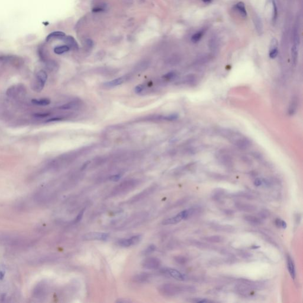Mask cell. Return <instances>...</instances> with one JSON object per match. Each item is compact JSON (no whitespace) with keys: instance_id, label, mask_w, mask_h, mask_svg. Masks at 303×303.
I'll list each match as a JSON object with an SVG mask.
<instances>
[{"instance_id":"8d00e7d4","label":"cell","mask_w":303,"mask_h":303,"mask_svg":"<svg viewBox=\"0 0 303 303\" xmlns=\"http://www.w3.org/2000/svg\"><path fill=\"white\" fill-rule=\"evenodd\" d=\"M121 177V175L120 174H117V175H114L112 176H111V177L110 178V181H113V182H116V181H118Z\"/></svg>"},{"instance_id":"f546056e","label":"cell","mask_w":303,"mask_h":303,"mask_svg":"<svg viewBox=\"0 0 303 303\" xmlns=\"http://www.w3.org/2000/svg\"><path fill=\"white\" fill-rule=\"evenodd\" d=\"M175 261L181 264V265H184V264H185L187 261H188V259H186V258H185V256H176L175 258Z\"/></svg>"},{"instance_id":"4fadbf2b","label":"cell","mask_w":303,"mask_h":303,"mask_svg":"<svg viewBox=\"0 0 303 303\" xmlns=\"http://www.w3.org/2000/svg\"><path fill=\"white\" fill-rule=\"evenodd\" d=\"M236 207L238 210L245 212H254L256 210V207L253 205L242 203H236Z\"/></svg>"},{"instance_id":"5b68a950","label":"cell","mask_w":303,"mask_h":303,"mask_svg":"<svg viewBox=\"0 0 303 303\" xmlns=\"http://www.w3.org/2000/svg\"><path fill=\"white\" fill-rule=\"evenodd\" d=\"M108 237L109 235L108 233L99 232H91L83 236V239L85 240V241H94V240H98V241H105L108 239Z\"/></svg>"},{"instance_id":"ffe728a7","label":"cell","mask_w":303,"mask_h":303,"mask_svg":"<svg viewBox=\"0 0 303 303\" xmlns=\"http://www.w3.org/2000/svg\"><path fill=\"white\" fill-rule=\"evenodd\" d=\"M244 219L252 223L253 224H255V225H258V224H260L262 222V220L259 218H258L254 216H251V215H246V216H244Z\"/></svg>"},{"instance_id":"277c9868","label":"cell","mask_w":303,"mask_h":303,"mask_svg":"<svg viewBox=\"0 0 303 303\" xmlns=\"http://www.w3.org/2000/svg\"><path fill=\"white\" fill-rule=\"evenodd\" d=\"M189 216V210H184L180 212L176 216L166 219L162 221V224L168 225V224H175L180 222L182 220L186 219Z\"/></svg>"},{"instance_id":"30bf717a","label":"cell","mask_w":303,"mask_h":303,"mask_svg":"<svg viewBox=\"0 0 303 303\" xmlns=\"http://www.w3.org/2000/svg\"><path fill=\"white\" fill-rule=\"evenodd\" d=\"M298 102L299 100L297 96H294L292 98L288 109V114L289 116H293L296 112L298 106Z\"/></svg>"},{"instance_id":"d590c367","label":"cell","mask_w":303,"mask_h":303,"mask_svg":"<svg viewBox=\"0 0 303 303\" xmlns=\"http://www.w3.org/2000/svg\"><path fill=\"white\" fill-rule=\"evenodd\" d=\"M144 85H137L134 88V91L137 94H139L143 91L144 90Z\"/></svg>"},{"instance_id":"ba28073f","label":"cell","mask_w":303,"mask_h":303,"mask_svg":"<svg viewBox=\"0 0 303 303\" xmlns=\"http://www.w3.org/2000/svg\"><path fill=\"white\" fill-rule=\"evenodd\" d=\"M217 159L219 160V161L223 163L224 165L226 166H229L230 165H232V159L230 156V155L227 153L225 151H219L217 154Z\"/></svg>"},{"instance_id":"1f68e13d","label":"cell","mask_w":303,"mask_h":303,"mask_svg":"<svg viewBox=\"0 0 303 303\" xmlns=\"http://www.w3.org/2000/svg\"><path fill=\"white\" fill-rule=\"evenodd\" d=\"M155 249H156V246L154 245H151L149 246L145 250L144 254L145 255L150 254L151 253H152V252H154L155 250Z\"/></svg>"},{"instance_id":"7a4b0ae2","label":"cell","mask_w":303,"mask_h":303,"mask_svg":"<svg viewBox=\"0 0 303 303\" xmlns=\"http://www.w3.org/2000/svg\"><path fill=\"white\" fill-rule=\"evenodd\" d=\"M184 288L185 287L181 288L171 284H165L159 286L158 291L159 293L163 296L171 297L178 294L181 290L184 289Z\"/></svg>"},{"instance_id":"7bdbcfd3","label":"cell","mask_w":303,"mask_h":303,"mask_svg":"<svg viewBox=\"0 0 303 303\" xmlns=\"http://www.w3.org/2000/svg\"><path fill=\"white\" fill-rule=\"evenodd\" d=\"M282 220L280 219H276L275 220V224L278 227H281V223H282Z\"/></svg>"},{"instance_id":"d6a6232c","label":"cell","mask_w":303,"mask_h":303,"mask_svg":"<svg viewBox=\"0 0 303 303\" xmlns=\"http://www.w3.org/2000/svg\"><path fill=\"white\" fill-rule=\"evenodd\" d=\"M272 4H273V8H274V13H273V21H275L276 20V19H277V17H278V9H277V6H276V4L275 3V1H274V0H273L272 1Z\"/></svg>"},{"instance_id":"d6986e66","label":"cell","mask_w":303,"mask_h":303,"mask_svg":"<svg viewBox=\"0 0 303 303\" xmlns=\"http://www.w3.org/2000/svg\"><path fill=\"white\" fill-rule=\"evenodd\" d=\"M234 8L238 11L240 14H241L243 17H245L247 16V12L246 10V8L243 2H239L237 4H236L234 6Z\"/></svg>"},{"instance_id":"cb8c5ba5","label":"cell","mask_w":303,"mask_h":303,"mask_svg":"<svg viewBox=\"0 0 303 303\" xmlns=\"http://www.w3.org/2000/svg\"><path fill=\"white\" fill-rule=\"evenodd\" d=\"M118 244L119 246L122 247H129L133 245L131 237L129 239H123L120 240L118 242Z\"/></svg>"},{"instance_id":"8fae6325","label":"cell","mask_w":303,"mask_h":303,"mask_svg":"<svg viewBox=\"0 0 303 303\" xmlns=\"http://www.w3.org/2000/svg\"><path fill=\"white\" fill-rule=\"evenodd\" d=\"M166 272L170 276H171L172 278H173L179 281H184L186 278L185 275L184 274H182L176 269L168 268L166 270Z\"/></svg>"},{"instance_id":"f35d334b","label":"cell","mask_w":303,"mask_h":303,"mask_svg":"<svg viewBox=\"0 0 303 303\" xmlns=\"http://www.w3.org/2000/svg\"><path fill=\"white\" fill-rule=\"evenodd\" d=\"M49 115V113H36L34 114V116L36 117H39V118H43L46 117Z\"/></svg>"},{"instance_id":"6da1fadb","label":"cell","mask_w":303,"mask_h":303,"mask_svg":"<svg viewBox=\"0 0 303 303\" xmlns=\"http://www.w3.org/2000/svg\"><path fill=\"white\" fill-rule=\"evenodd\" d=\"M220 134L224 138L228 139L233 145L240 149L245 150L248 149L252 145L249 138L244 135L229 129H221Z\"/></svg>"},{"instance_id":"e575fe53","label":"cell","mask_w":303,"mask_h":303,"mask_svg":"<svg viewBox=\"0 0 303 303\" xmlns=\"http://www.w3.org/2000/svg\"><path fill=\"white\" fill-rule=\"evenodd\" d=\"M191 301L192 302H213L212 301H210L209 300H207L206 298H193V300H192Z\"/></svg>"},{"instance_id":"8992f818","label":"cell","mask_w":303,"mask_h":303,"mask_svg":"<svg viewBox=\"0 0 303 303\" xmlns=\"http://www.w3.org/2000/svg\"><path fill=\"white\" fill-rule=\"evenodd\" d=\"M160 261L156 258H147L142 262V267L147 269H156L160 266Z\"/></svg>"},{"instance_id":"4316f807","label":"cell","mask_w":303,"mask_h":303,"mask_svg":"<svg viewBox=\"0 0 303 303\" xmlns=\"http://www.w3.org/2000/svg\"><path fill=\"white\" fill-rule=\"evenodd\" d=\"M204 34V32L203 31H200V32H198L197 33H196L195 34H194L192 37H191V41L193 42V43H197L198 42V41L200 40V39H201V37H203Z\"/></svg>"},{"instance_id":"3957f363","label":"cell","mask_w":303,"mask_h":303,"mask_svg":"<svg viewBox=\"0 0 303 303\" xmlns=\"http://www.w3.org/2000/svg\"><path fill=\"white\" fill-rule=\"evenodd\" d=\"M36 80L34 83L33 89L37 91H41L45 86V84L47 80V74L46 71L43 70L39 71L36 75Z\"/></svg>"},{"instance_id":"9a60e30c","label":"cell","mask_w":303,"mask_h":303,"mask_svg":"<svg viewBox=\"0 0 303 303\" xmlns=\"http://www.w3.org/2000/svg\"><path fill=\"white\" fill-rule=\"evenodd\" d=\"M287 268L288 272L290 274V275L291 276L292 278L294 280L295 278V269L294 266V263L293 262V260L291 256L289 255L287 256Z\"/></svg>"},{"instance_id":"ac0fdd59","label":"cell","mask_w":303,"mask_h":303,"mask_svg":"<svg viewBox=\"0 0 303 303\" xmlns=\"http://www.w3.org/2000/svg\"><path fill=\"white\" fill-rule=\"evenodd\" d=\"M204 241L211 242V243H220L224 241V237L221 236L215 235V236H207L204 238H203Z\"/></svg>"},{"instance_id":"7dc6e473","label":"cell","mask_w":303,"mask_h":303,"mask_svg":"<svg viewBox=\"0 0 303 303\" xmlns=\"http://www.w3.org/2000/svg\"><path fill=\"white\" fill-rule=\"evenodd\" d=\"M203 1L206 2V3H209L211 1V0H203Z\"/></svg>"},{"instance_id":"7c38bea8","label":"cell","mask_w":303,"mask_h":303,"mask_svg":"<svg viewBox=\"0 0 303 303\" xmlns=\"http://www.w3.org/2000/svg\"><path fill=\"white\" fill-rule=\"evenodd\" d=\"M127 79H128L127 76H123V77H121L118 78L117 79L113 80L112 81L105 82L104 84V85L105 86H107V87H114V86H119V85H121L122 84H123L125 81H126Z\"/></svg>"},{"instance_id":"b9f144b4","label":"cell","mask_w":303,"mask_h":303,"mask_svg":"<svg viewBox=\"0 0 303 303\" xmlns=\"http://www.w3.org/2000/svg\"><path fill=\"white\" fill-rule=\"evenodd\" d=\"M223 191H220V190H218L217 191H216V193L214 194L213 195H214V198H219L221 195V194H223Z\"/></svg>"},{"instance_id":"ab89813d","label":"cell","mask_w":303,"mask_h":303,"mask_svg":"<svg viewBox=\"0 0 303 303\" xmlns=\"http://www.w3.org/2000/svg\"><path fill=\"white\" fill-rule=\"evenodd\" d=\"M262 182H262V180L261 179H260V178H256V179L255 180V181H254V184H255V185L258 186H260V185H262Z\"/></svg>"},{"instance_id":"52a82bcc","label":"cell","mask_w":303,"mask_h":303,"mask_svg":"<svg viewBox=\"0 0 303 303\" xmlns=\"http://www.w3.org/2000/svg\"><path fill=\"white\" fill-rule=\"evenodd\" d=\"M134 184H135L134 182L130 181L124 182L122 184H120L119 186H117L113 193L115 194L125 193L126 191L130 190V189H132L134 186Z\"/></svg>"},{"instance_id":"60d3db41","label":"cell","mask_w":303,"mask_h":303,"mask_svg":"<svg viewBox=\"0 0 303 303\" xmlns=\"http://www.w3.org/2000/svg\"><path fill=\"white\" fill-rule=\"evenodd\" d=\"M260 216L262 217V218H266L268 216H269V214L268 213H267V211L265 210H263L262 211L261 213H260Z\"/></svg>"},{"instance_id":"f1b7e54d","label":"cell","mask_w":303,"mask_h":303,"mask_svg":"<svg viewBox=\"0 0 303 303\" xmlns=\"http://www.w3.org/2000/svg\"><path fill=\"white\" fill-rule=\"evenodd\" d=\"M214 228H216L217 230L223 231V232H232L233 231V227L227 226H218Z\"/></svg>"},{"instance_id":"836d02e7","label":"cell","mask_w":303,"mask_h":303,"mask_svg":"<svg viewBox=\"0 0 303 303\" xmlns=\"http://www.w3.org/2000/svg\"><path fill=\"white\" fill-rule=\"evenodd\" d=\"M178 117V115H176V114H171L169 116L163 117V119L167 120V121H173V120L177 119Z\"/></svg>"},{"instance_id":"7402d4cb","label":"cell","mask_w":303,"mask_h":303,"mask_svg":"<svg viewBox=\"0 0 303 303\" xmlns=\"http://www.w3.org/2000/svg\"><path fill=\"white\" fill-rule=\"evenodd\" d=\"M32 102L33 104L37 105V106H46L49 105L50 103V101L48 99H33L32 100Z\"/></svg>"},{"instance_id":"74e56055","label":"cell","mask_w":303,"mask_h":303,"mask_svg":"<svg viewBox=\"0 0 303 303\" xmlns=\"http://www.w3.org/2000/svg\"><path fill=\"white\" fill-rule=\"evenodd\" d=\"M84 211H85V209L82 210V211H81L78 214V215L77 216V218H76L75 220V223H78V222H79V221L82 219V216H83V215H84Z\"/></svg>"},{"instance_id":"e0dca14e","label":"cell","mask_w":303,"mask_h":303,"mask_svg":"<svg viewBox=\"0 0 303 303\" xmlns=\"http://www.w3.org/2000/svg\"><path fill=\"white\" fill-rule=\"evenodd\" d=\"M149 275L146 273H142L140 274H137L135 275L133 278V281L138 283H143L145 282L149 279Z\"/></svg>"},{"instance_id":"83f0119b","label":"cell","mask_w":303,"mask_h":303,"mask_svg":"<svg viewBox=\"0 0 303 303\" xmlns=\"http://www.w3.org/2000/svg\"><path fill=\"white\" fill-rule=\"evenodd\" d=\"M196 80L197 78L194 75H188L185 78H184V83L188 84H194L196 82Z\"/></svg>"},{"instance_id":"9c48e42d","label":"cell","mask_w":303,"mask_h":303,"mask_svg":"<svg viewBox=\"0 0 303 303\" xmlns=\"http://www.w3.org/2000/svg\"><path fill=\"white\" fill-rule=\"evenodd\" d=\"M294 43L291 49V57L293 65L295 66L297 65V59H298V36L297 34H295L294 37Z\"/></svg>"},{"instance_id":"5bb4252c","label":"cell","mask_w":303,"mask_h":303,"mask_svg":"<svg viewBox=\"0 0 303 303\" xmlns=\"http://www.w3.org/2000/svg\"><path fill=\"white\" fill-rule=\"evenodd\" d=\"M278 53V41L275 38H274L271 41L269 55L270 58L274 59L277 56Z\"/></svg>"},{"instance_id":"ee69618b","label":"cell","mask_w":303,"mask_h":303,"mask_svg":"<svg viewBox=\"0 0 303 303\" xmlns=\"http://www.w3.org/2000/svg\"><path fill=\"white\" fill-rule=\"evenodd\" d=\"M62 118H59V117H55V118H52V119H49L47 120H46V122H52V121H60L62 120Z\"/></svg>"},{"instance_id":"603a6c76","label":"cell","mask_w":303,"mask_h":303,"mask_svg":"<svg viewBox=\"0 0 303 303\" xmlns=\"http://www.w3.org/2000/svg\"><path fill=\"white\" fill-rule=\"evenodd\" d=\"M64 39L65 42L69 45V47L70 46L73 48H78V45L77 42H76V41L73 39V37H72V36H67L66 37H65Z\"/></svg>"},{"instance_id":"44dd1931","label":"cell","mask_w":303,"mask_h":303,"mask_svg":"<svg viewBox=\"0 0 303 303\" xmlns=\"http://www.w3.org/2000/svg\"><path fill=\"white\" fill-rule=\"evenodd\" d=\"M70 47L67 45L57 46L54 49V52L58 55H61L69 51Z\"/></svg>"},{"instance_id":"4dcf8cb0","label":"cell","mask_w":303,"mask_h":303,"mask_svg":"<svg viewBox=\"0 0 303 303\" xmlns=\"http://www.w3.org/2000/svg\"><path fill=\"white\" fill-rule=\"evenodd\" d=\"M176 73L174 72H170L169 73H167V74H165V75L163 76V78L164 79H165L167 80H172L173 78H175L176 77Z\"/></svg>"},{"instance_id":"2e32d148","label":"cell","mask_w":303,"mask_h":303,"mask_svg":"<svg viewBox=\"0 0 303 303\" xmlns=\"http://www.w3.org/2000/svg\"><path fill=\"white\" fill-rule=\"evenodd\" d=\"M65 37V34L62 32H55L50 33L47 37L46 40L49 42L54 39H64Z\"/></svg>"},{"instance_id":"bcb514c9","label":"cell","mask_w":303,"mask_h":303,"mask_svg":"<svg viewBox=\"0 0 303 303\" xmlns=\"http://www.w3.org/2000/svg\"><path fill=\"white\" fill-rule=\"evenodd\" d=\"M4 276V272L3 271H0V280L3 279Z\"/></svg>"},{"instance_id":"d4e9b609","label":"cell","mask_w":303,"mask_h":303,"mask_svg":"<svg viewBox=\"0 0 303 303\" xmlns=\"http://www.w3.org/2000/svg\"><path fill=\"white\" fill-rule=\"evenodd\" d=\"M78 106L79 105L77 102H70L68 104H64V105L60 106L59 108L63 109V110H69V109H73V108H78Z\"/></svg>"},{"instance_id":"f6af8a7d","label":"cell","mask_w":303,"mask_h":303,"mask_svg":"<svg viewBox=\"0 0 303 303\" xmlns=\"http://www.w3.org/2000/svg\"><path fill=\"white\" fill-rule=\"evenodd\" d=\"M281 227H282L283 229H285L287 227V224L285 223V221H284V220L282 221V223H281Z\"/></svg>"},{"instance_id":"484cf974","label":"cell","mask_w":303,"mask_h":303,"mask_svg":"<svg viewBox=\"0 0 303 303\" xmlns=\"http://www.w3.org/2000/svg\"><path fill=\"white\" fill-rule=\"evenodd\" d=\"M254 22H255V27L256 28V30H257L258 32L259 33H262V24L261 20L260 19L259 16H258L256 15L255 16V17L254 18Z\"/></svg>"}]
</instances>
